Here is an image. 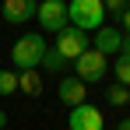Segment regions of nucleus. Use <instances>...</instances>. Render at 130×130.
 Listing matches in <instances>:
<instances>
[{"label": "nucleus", "instance_id": "nucleus-9", "mask_svg": "<svg viewBox=\"0 0 130 130\" xmlns=\"http://www.w3.org/2000/svg\"><path fill=\"white\" fill-rule=\"evenodd\" d=\"M85 99H88V85L85 81H77V77H63V81H60V102H63L67 109L81 106Z\"/></svg>", "mask_w": 130, "mask_h": 130}, {"label": "nucleus", "instance_id": "nucleus-11", "mask_svg": "<svg viewBox=\"0 0 130 130\" xmlns=\"http://www.w3.org/2000/svg\"><path fill=\"white\" fill-rule=\"evenodd\" d=\"M39 67H46V74H63L67 67H70V60H63V56H60V53H56V49L49 46V49H46V56H42V63H39Z\"/></svg>", "mask_w": 130, "mask_h": 130}, {"label": "nucleus", "instance_id": "nucleus-6", "mask_svg": "<svg viewBox=\"0 0 130 130\" xmlns=\"http://www.w3.org/2000/svg\"><path fill=\"white\" fill-rule=\"evenodd\" d=\"M67 130H102V112L88 102H81L67 112Z\"/></svg>", "mask_w": 130, "mask_h": 130}, {"label": "nucleus", "instance_id": "nucleus-1", "mask_svg": "<svg viewBox=\"0 0 130 130\" xmlns=\"http://www.w3.org/2000/svg\"><path fill=\"white\" fill-rule=\"evenodd\" d=\"M46 35H39V32H28V35H21L18 42H14V49H11V60H14V67H21V70H39V63H42L46 56Z\"/></svg>", "mask_w": 130, "mask_h": 130}, {"label": "nucleus", "instance_id": "nucleus-17", "mask_svg": "<svg viewBox=\"0 0 130 130\" xmlns=\"http://www.w3.org/2000/svg\"><path fill=\"white\" fill-rule=\"evenodd\" d=\"M120 21H123V28H127V35H130V7L123 11V18H120Z\"/></svg>", "mask_w": 130, "mask_h": 130}, {"label": "nucleus", "instance_id": "nucleus-7", "mask_svg": "<svg viewBox=\"0 0 130 130\" xmlns=\"http://www.w3.org/2000/svg\"><path fill=\"white\" fill-rule=\"evenodd\" d=\"M88 39H91V49H95V53H102V56H112V53H116V56H120V42H123V32H120V28L102 25V28H95Z\"/></svg>", "mask_w": 130, "mask_h": 130}, {"label": "nucleus", "instance_id": "nucleus-15", "mask_svg": "<svg viewBox=\"0 0 130 130\" xmlns=\"http://www.w3.org/2000/svg\"><path fill=\"white\" fill-rule=\"evenodd\" d=\"M127 7H130V0H102V11L106 14H116V18H123Z\"/></svg>", "mask_w": 130, "mask_h": 130}, {"label": "nucleus", "instance_id": "nucleus-16", "mask_svg": "<svg viewBox=\"0 0 130 130\" xmlns=\"http://www.w3.org/2000/svg\"><path fill=\"white\" fill-rule=\"evenodd\" d=\"M120 53H127V56H130V35H123V42H120Z\"/></svg>", "mask_w": 130, "mask_h": 130}, {"label": "nucleus", "instance_id": "nucleus-12", "mask_svg": "<svg viewBox=\"0 0 130 130\" xmlns=\"http://www.w3.org/2000/svg\"><path fill=\"white\" fill-rule=\"evenodd\" d=\"M112 74H116V85L130 88V56L127 53H120V60L112 63Z\"/></svg>", "mask_w": 130, "mask_h": 130}, {"label": "nucleus", "instance_id": "nucleus-14", "mask_svg": "<svg viewBox=\"0 0 130 130\" xmlns=\"http://www.w3.org/2000/svg\"><path fill=\"white\" fill-rule=\"evenodd\" d=\"M106 95H109V106H130V88L123 85H112Z\"/></svg>", "mask_w": 130, "mask_h": 130}, {"label": "nucleus", "instance_id": "nucleus-5", "mask_svg": "<svg viewBox=\"0 0 130 130\" xmlns=\"http://www.w3.org/2000/svg\"><path fill=\"white\" fill-rule=\"evenodd\" d=\"M35 21L42 25V32H63L67 28V4L63 0H42L35 7Z\"/></svg>", "mask_w": 130, "mask_h": 130}, {"label": "nucleus", "instance_id": "nucleus-13", "mask_svg": "<svg viewBox=\"0 0 130 130\" xmlns=\"http://www.w3.org/2000/svg\"><path fill=\"white\" fill-rule=\"evenodd\" d=\"M0 95H18V74L14 70H0Z\"/></svg>", "mask_w": 130, "mask_h": 130}, {"label": "nucleus", "instance_id": "nucleus-10", "mask_svg": "<svg viewBox=\"0 0 130 130\" xmlns=\"http://www.w3.org/2000/svg\"><path fill=\"white\" fill-rule=\"evenodd\" d=\"M18 91L39 95V91H42V74H39V70H18Z\"/></svg>", "mask_w": 130, "mask_h": 130}, {"label": "nucleus", "instance_id": "nucleus-2", "mask_svg": "<svg viewBox=\"0 0 130 130\" xmlns=\"http://www.w3.org/2000/svg\"><path fill=\"white\" fill-rule=\"evenodd\" d=\"M106 21L102 0H67V25L81 28V32H95Z\"/></svg>", "mask_w": 130, "mask_h": 130}, {"label": "nucleus", "instance_id": "nucleus-19", "mask_svg": "<svg viewBox=\"0 0 130 130\" xmlns=\"http://www.w3.org/2000/svg\"><path fill=\"white\" fill-rule=\"evenodd\" d=\"M7 127V112H4V109H0V130Z\"/></svg>", "mask_w": 130, "mask_h": 130}, {"label": "nucleus", "instance_id": "nucleus-18", "mask_svg": "<svg viewBox=\"0 0 130 130\" xmlns=\"http://www.w3.org/2000/svg\"><path fill=\"white\" fill-rule=\"evenodd\" d=\"M116 130H130V116H123V120L116 123Z\"/></svg>", "mask_w": 130, "mask_h": 130}, {"label": "nucleus", "instance_id": "nucleus-3", "mask_svg": "<svg viewBox=\"0 0 130 130\" xmlns=\"http://www.w3.org/2000/svg\"><path fill=\"white\" fill-rule=\"evenodd\" d=\"M106 70H109V60L102 53H95V49H85V53L74 60V77L85 81V85H99V81L106 77Z\"/></svg>", "mask_w": 130, "mask_h": 130}, {"label": "nucleus", "instance_id": "nucleus-4", "mask_svg": "<svg viewBox=\"0 0 130 130\" xmlns=\"http://www.w3.org/2000/svg\"><path fill=\"white\" fill-rule=\"evenodd\" d=\"M53 49L63 56V60H77L85 49H91V39H88V32H81V28H74V25H67L63 32H56V42H53Z\"/></svg>", "mask_w": 130, "mask_h": 130}, {"label": "nucleus", "instance_id": "nucleus-8", "mask_svg": "<svg viewBox=\"0 0 130 130\" xmlns=\"http://www.w3.org/2000/svg\"><path fill=\"white\" fill-rule=\"evenodd\" d=\"M35 0H0V18L7 25H25L35 18Z\"/></svg>", "mask_w": 130, "mask_h": 130}]
</instances>
